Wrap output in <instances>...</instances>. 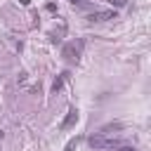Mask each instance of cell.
I'll return each instance as SVG.
<instances>
[{
  "label": "cell",
  "instance_id": "cell-2",
  "mask_svg": "<svg viewBox=\"0 0 151 151\" xmlns=\"http://www.w3.org/2000/svg\"><path fill=\"white\" fill-rule=\"evenodd\" d=\"M61 54H64L66 59H78V54H80V42H66L64 50H61Z\"/></svg>",
  "mask_w": 151,
  "mask_h": 151
},
{
  "label": "cell",
  "instance_id": "cell-1",
  "mask_svg": "<svg viewBox=\"0 0 151 151\" xmlns=\"http://www.w3.org/2000/svg\"><path fill=\"white\" fill-rule=\"evenodd\" d=\"M87 144L92 146V149H97V151H104V149H118L120 146V142L118 139H111V137H106V134H92L90 139H87Z\"/></svg>",
  "mask_w": 151,
  "mask_h": 151
},
{
  "label": "cell",
  "instance_id": "cell-6",
  "mask_svg": "<svg viewBox=\"0 0 151 151\" xmlns=\"http://www.w3.org/2000/svg\"><path fill=\"white\" fill-rule=\"evenodd\" d=\"M78 142H80V137H73L66 146H64V151H76V146H78Z\"/></svg>",
  "mask_w": 151,
  "mask_h": 151
},
{
  "label": "cell",
  "instance_id": "cell-4",
  "mask_svg": "<svg viewBox=\"0 0 151 151\" xmlns=\"http://www.w3.org/2000/svg\"><path fill=\"white\" fill-rule=\"evenodd\" d=\"M76 123H78V109H71V111L66 113L64 123H61V130H68V127H73Z\"/></svg>",
  "mask_w": 151,
  "mask_h": 151
},
{
  "label": "cell",
  "instance_id": "cell-10",
  "mask_svg": "<svg viewBox=\"0 0 151 151\" xmlns=\"http://www.w3.org/2000/svg\"><path fill=\"white\" fill-rule=\"evenodd\" d=\"M0 139H2V130H0Z\"/></svg>",
  "mask_w": 151,
  "mask_h": 151
},
{
  "label": "cell",
  "instance_id": "cell-3",
  "mask_svg": "<svg viewBox=\"0 0 151 151\" xmlns=\"http://www.w3.org/2000/svg\"><path fill=\"white\" fill-rule=\"evenodd\" d=\"M90 21H109V19H116V9H104V12H92L87 17Z\"/></svg>",
  "mask_w": 151,
  "mask_h": 151
},
{
  "label": "cell",
  "instance_id": "cell-5",
  "mask_svg": "<svg viewBox=\"0 0 151 151\" xmlns=\"http://www.w3.org/2000/svg\"><path fill=\"white\" fill-rule=\"evenodd\" d=\"M66 76H68V73H61V76H59V78H57V80L52 83V92H57V90H59V87L64 85V80H66Z\"/></svg>",
  "mask_w": 151,
  "mask_h": 151
},
{
  "label": "cell",
  "instance_id": "cell-7",
  "mask_svg": "<svg viewBox=\"0 0 151 151\" xmlns=\"http://www.w3.org/2000/svg\"><path fill=\"white\" fill-rule=\"evenodd\" d=\"M111 5H116V7H125L127 5V0H109Z\"/></svg>",
  "mask_w": 151,
  "mask_h": 151
},
{
  "label": "cell",
  "instance_id": "cell-9",
  "mask_svg": "<svg viewBox=\"0 0 151 151\" xmlns=\"http://www.w3.org/2000/svg\"><path fill=\"white\" fill-rule=\"evenodd\" d=\"M19 2H21V5H28V2H31V0H19Z\"/></svg>",
  "mask_w": 151,
  "mask_h": 151
},
{
  "label": "cell",
  "instance_id": "cell-8",
  "mask_svg": "<svg viewBox=\"0 0 151 151\" xmlns=\"http://www.w3.org/2000/svg\"><path fill=\"white\" fill-rule=\"evenodd\" d=\"M118 151H134V149H130V146H118Z\"/></svg>",
  "mask_w": 151,
  "mask_h": 151
},
{
  "label": "cell",
  "instance_id": "cell-11",
  "mask_svg": "<svg viewBox=\"0 0 151 151\" xmlns=\"http://www.w3.org/2000/svg\"><path fill=\"white\" fill-rule=\"evenodd\" d=\"M68 2H78V0H68Z\"/></svg>",
  "mask_w": 151,
  "mask_h": 151
}]
</instances>
